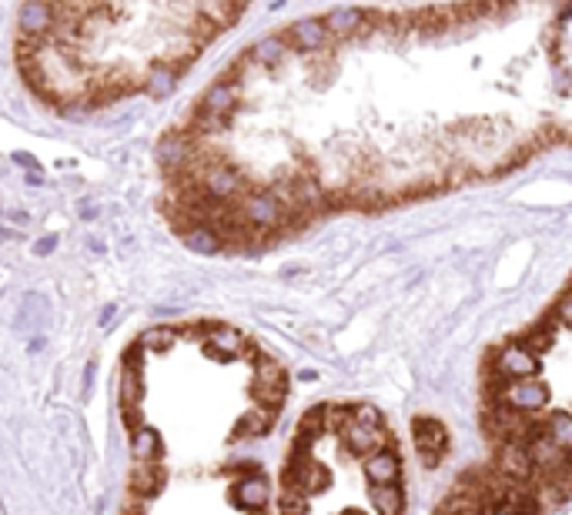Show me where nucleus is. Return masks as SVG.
I'll return each mask as SVG.
<instances>
[{"instance_id": "nucleus-1", "label": "nucleus", "mask_w": 572, "mask_h": 515, "mask_svg": "<svg viewBox=\"0 0 572 515\" xmlns=\"http://www.w3.org/2000/svg\"><path fill=\"white\" fill-rule=\"evenodd\" d=\"M198 185L201 191L211 201H218V204H231V201H238L241 195L248 191L241 171L231 168L228 161H204V168H201L198 174Z\"/></svg>"}, {"instance_id": "nucleus-2", "label": "nucleus", "mask_w": 572, "mask_h": 515, "mask_svg": "<svg viewBox=\"0 0 572 515\" xmlns=\"http://www.w3.org/2000/svg\"><path fill=\"white\" fill-rule=\"evenodd\" d=\"M241 208L238 218L245 225L252 228V231H271V228H281L285 225V208H281V201L275 198V191H245L241 195Z\"/></svg>"}, {"instance_id": "nucleus-3", "label": "nucleus", "mask_w": 572, "mask_h": 515, "mask_svg": "<svg viewBox=\"0 0 572 515\" xmlns=\"http://www.w3.org/2000/svg\"><path fill=\"white\" fill-rule=\"evenodd\" d=\"M288 392V378L275 358H258L254 365V378H252V395L258 402V409H271L278 411Z\"/></svg>"}, {"instance_id": "nucleus-4", "label": "nucleus", "mask_w": 572, "mask_h": 515, "mask_svg": "<svg viewBox=\"0 0 572 515\" xmlns=\"http://www.w3.org/2000/svg\"><path fill=\"white\" fill-rule=\"evenodd\" d=\"M535 371H539V358L533 352H526L522 345H509L495 355V378L502 385L529 382V378H535Z\"/></svg>"}, {"instance_id": "nucleus-5", "label": "nucleus", "mask_w": 572, "mask_h": 515, "mask_svg": "<svg viewBox=\"0 0 572 515\" xmlns=\"http://www.w3.org/2000/svg\"><path fill=\"white\" fill-rule=\"evenodd\" d=\"M546 402H549L546 385L535 382V378H529V382H509L499 388V405H506V409L512 411H522V415L546 409Z\"/></svg>"}, {"instance_id": "nucleus-6", "label": "nucleus", "mask_w": 572, "mask_h": 515, "mask_svg": "<svg viewBox=\"0 0 572 515\" xmlns=\"http://www.w3.org/2000/svg\"><path fill=\"white\" fill-rule=\"evenodd\" d=\"M328 37H348V34H365L372 30V11H355V7H335L321 17Z\"/></svg>"}, {"instance_id": "nucleus-7", "label": "nucleus", "mask_w": 572, "mask_h": 515, "mask_svg": "<svg viewBox=\"0 0 572 515\" xmlns=\"http://www.w3.org/2000/svg\"><path fill=\"white\" fill-rule=\"evenodd\" d=\"M191 158H195V137L178 134V131H168L158 141V161L171 174L185 171L187 164H191Z\"/></svg>"}, {"instance_id": "nucleus-8", "label": "nucleus", "mask_w": 572, "mask_h": 515, "mask_svg": "<svg viewBox=\"0 0 572 515\" xmlns=\"http://www.w3.org/2000/svg\"><path fill=\"white\" fill-rule=\"evenodd\" d=\"M338 432L345 436L348 452H355V455H372V452H382L388 442H392V432H388L385 425H382V428H361V425L345 422Z\"/></svg>"}, {"instance_id": "nucleus-9", "label": "nucleus", "mask_w": 572, "mask_h": 515, "mask_svg": "<svg viewBox=\"0 0 572 515\" xmlns=\"http://www.w3.org/2000/svg\"><path fill=\"white\" fill-rule=\"evenodd\" d=\"M238 97H241V84H238V80H225V78H221L218 84H211V87L204 91L198 111H204V114H218V118H231V111L238 107Z\"/></svg>"}, {"instance_id": "nucleus-10", "label": "nucleus", "mask_w": 572, "mask_h": 515, "mask_svg": "<svg viewBox=\"0 0 572 515\" xmlns=\"http://www.w3.org/2000/svg\"><path fill=\"white\" fill-rule=\"evenodd\" d=\"M137 355H141V348L128 355L124 361V371H120V385H118V395H120V405L124 411H134L141 402H145V375L137 369Z\"/></svg>"}, {"instance_id": "nucleus-11", "label": "nucleus", "mask_w": 572, "mask_h": 515, "mask_svg": "<svg viewBox=\"0 0 572 515\" xmlns=\"http://www.w3.org/2000/svg\"><path fill=\"white\" fill-rule=\"evenodd\" d=\"M285 44H292L294 51H321L328 44V30L319 17H308V21H298V24L288 27Z\"/></svg>"}, {"instance_id": "nucleus-12", "label": "nucleus", "mask_w": 572, "mask_h": 515, "mask_svg": "<svg viewBox=\"0 0 572 515\" xmlns=\"http://www.w3.org/2000/svg\"><path fill=\"white\" fill-rule=\"evenodd\" d=\"M365 476L372 486H395L402 476V462L399 455L392 449H382V452H372L365 455Z\"/></svg>"}, {"instance_id": "nucleus-13", "label": "nucleus", "mask_w": 572, "mask_h": 515, "mask_svg": "<svg viewBox=\"0 0 572 515\" xmlns=\"http://www.w3.org/2000/svg\"><path fill=\"white\" fill-rule=\"evenodd\" d=\"M17 24L24 30V37H47L57 24V17H54V7L47 4H24L21 7V17H17Z\"/></svg>"}, {"instance_id": "nucleus-14", "label": "nucleus", "mask_w": 572, "mask_h": 515, "mask_svg": "<svg viewBox=\"0 0 572 515\" xmlns=\"http://www.w3.org/2000/svg\"><path fill=\"white\" fill-rule=\"evenodd\" d=\"M499 476L509 482H533V462L522 445H502L499 452Z\"/></svg>"}, {"instance_id": "nucleus-15", "label": "nucleus", "mask_w": 572, "mask_h": 515, "mask_svg": "<svg viewBox=\"0 0 572 515\" xmlns=\"http://www.w3.org/2000/svg\"><path fill=\"white\" fill-rule=\"evenodd\" d=\"M231 499H235V505H241V509H265L268 499H271V489H268V482L261 476H245L235 482Z\"/></svg>"}, {"instance_id": "nucleus-16", "label": "nucleus", "mask_w": 572, "mask_h": 515, "mask_svg": "<svg viewBox=\"0 0 572 515\" xmlns=\"http://www.w3.org/2000/svg\"><path fill=\"white\" fill-rule=\"evenodd\" d=\"M208 352L214 358H245L248 345L235 328H225V325H211L208 328Z\"/></svg>"}, {"instance_id": "nucleus-17", "label": "nucleus", "mask_w": 572, "mask_h": 515, "mask_svg": "<svg viewBox=\"0 0 572 515\" xmlns=\"http://www.w3.org/2000/svg\"><path fill=\"white\" fill-rule=\"evenodd\" d=\"M415 445H419V455H442L449 438H445V428L435 419H415Z\"/></svg>"}, {"instance_id": "nucleus-18", "label": "nucleus", "mask_w": 572, "mask_h": 515, "mask_svg": "<svg viewBox=\"0 0 572 515\" xmlns=\"http://www.w3.org/2000/svg\"><path fill=\"white\" fill-rule=\"evenodd\" d=\"M131 489L137 495H158L164 489V469L158 462H134V472H131Z\"/></svg>"}, {"instance_id": "nucleus-19", "label": "nucleus", "mask_w": 572, "mask_h": 515, "mask_svg": "<svg viewBox=\"0 0 572 515\" xmlns=\"http://www.w3.org/2000/svg\"><path fill=\"white\" fill-rule=\"evenodd\" d=\"M174 84H178V71L174 67H168L164 61H154V64L147 67L145 74V91L151 94V97H168V94L174 91Z\"/></svg>"}, {"instance_id": "nucleus-20", "label": "nucleus", "mask_w": 572, "mask_h": 515, "mask_svg": "<svg viewBox=\"0 0 572 515\" xmlns=\"http://www.w3.org/2000/svg\"><path fill=\"white\" fill-rule=\"evenodd\" d=\"M369 503H372L375 515H402V509H405V495H402L399 486H372Z\"/></svg>"}, {"instance_id": "nucleus-21", "label": "nucleus", "mask_w": 572, "mask_h": 515, "mask_svg": "<svg viewBox=\"0 0 572 515\" xmlns=\"http://www.w3.org/2000/svg\"><path fill=\"white\" fill-rule=\"evenodd\" d=\"M131 455H134V462H158V455H161V436L158 432H154V428H147V425L134 428Z\"/></svg>"}, {"instance_id": "nucleus-22", "label": "nucleus", "mask_w": 572, "mask_h": 515, "mask_svg": "<svg viewBox=\"0 0 572 515\" xmlns=\"http://www.w3.org/2000/svg\"><path fill=\"white\" fill-rule=\"evenodd\" d=\"M275 415H278V411H271V409H252L248 415H241L235 438L268 436V432H271V425H275Z\"/></svg>"}, {"instance_id": "nucleus-23", "label": "nucleus", "mask_w": 572, "mask_h": 515, "mask_svg": "<svg viewBox=\"0 0 572 515\" xmlns=\"http://www.w3.org/2000/svg\"><path fill=\"white\" fill-rule=\"evenodd\" d=\"M539 428H543V436L556 445V449L569 452V436H572V422L566 411H552L546 422H539Z\"/></svg>"}, {"instance_id": "nucleus-24", "label": "nucleus", "mask_w": 572, "mask_h": 515, "mask_svg": "<svg viewBox=\"0 0 572 515\" xmlns=\"http://www.w3.org/2000/svg\"><path fill=\"white\" fill-rule=\"evenodd\" d=\"M285 51H288V44H285V37H278V34H271V37H261L258 44L252 47V61L254 64H281L285 61Z\"/></svg>"}, {"instance_id": "nucleus-25", "label": "nucleus", "mask_w": 572, "mask_h": 515, "mask_svg": "<svg viewBox=\"0 0 572 515\" xmlns=\"http://www.w3.org/2000/svg\"><path fill=\"white\" fill-rule=\"evenodd\" d=\"M181 238H185V245L191 252H198V254H214L221 248V238L204 225H191L187 231H181Z\"/></svg>"}, {"instance_id": "nucleus-26", "label": "nucleus", "mask_w": 572, "mask_h": 515, "mask_svg": "<svg viewBox=\"0 0 572 515\" xmlns=\"http://www.w3.org/2000/svg\"><path fill=\"white\" fill-rule=\"evenodd\" d=\"M174 328H168V325H154V328H147V331H141V338H137V348L141 352H168L174 345Z\"/></svg>"}, {"instance_id": "nucleus-27", "label": "nucleus", "mask_w": 572, "mask_h": 515, "mask_svg": "<svg viewBox=\"0 0 572 515\" xmlns=\"http://www.w3.org/2000/svg\"><path fill=\"white\" fill-rule=\"evenodd\" d=\"M348 422L361 425V428H382L385 419H382V411L375 409V405H352L348 409Z\"/></svg>"}, {"instance_id": "nucleus-28", "label": "nucleus", "mask_w": 572, "mask_h": 515, "mask_svg": "<svg viewBox=\"0 0 572 515\" xmlns=\"http://www.w3.org/2000/svg\"><path fill=\"white\" fill-rule=\"evenodd\" d=\"M231 118H218V114H204V111H195V134H221L228 128Z\"/></svg>"}, {"instance_id": "nucleus-29", "label": "nucleus", "mask_w": 572, "mask_h": 515, "mask_svg": "<svg viewBox=\"0 0 572 515\" xmlns=\"http://www.w3.org/2000/svg\"><path fill=\"white\" fill-rule=\"evenodd\" d=\"M281 515H308V499L302 492L294 489H285L281 492Z\"/></svg>"}, {"instance_id": "nucleus-30", "label": "nucleus", "mask_w": 572, "mask_h": 515, "mask_svg": "<svg viewBox=\"0 0 572 515\" xmlns=\"http://www.w3.org/2000/svg\"><path fill=\"white\" fill-rule=\"evenodd\" d=\"M11 161H17L21 168H37V161H34V154H27V151H13Z\"/></svg>"}, {"instance_id": "nucleus-31", "label": "nucleus", "mask_w": 572, "mask_h": 515, "mask_svg": "<svg viewBox=\"0 0 572 515\" xmlns=\"http://www.w3.org/2000/svg\"><path fill=\"white\" fill-rule=\"evenodd\" d=\"M54 245H57V238H51V235H47V238H40L37 254H51V252H54Z\"/></svg>"}, {"instance_id": "nucleus-32", "label": "nucleus", "mask_w": 572, "mask_h": 515, "mask_svg": "<svg viewBox=\"0 0 572 515\" xmlns=\"http://www.w3.org/2000/svg\"><path fill=\"white\" fill-rule=\"evenodd\" d=\"M111 315H114V304H107L104 315H101V325H111Z\"/></svg>"}, {"instance_id": "nucleus-33", "label": "nucleus", "mask_w": 572, "mask_h": 515, "mask_svg": "<svg viewBox=\"0 0 572 515\" xmlns=\"http://www.w3.org/2000/svg\"><path fill=\"white\" fill-rule=\"evenodd\" d=\"M493 515H516V512H509V509H499V512H493Z\"/></svg>"}, {"instance_id": "nucleus-34", "label": "nucleus", "mask_w": 572, "mask_h": 515, "mask_svg": "<svg viewBox=\"0 0 572 515\" xmlns=\"http://www.w3.org/2000/svg\"><path fill=\"white\" fill-rule=\"evenodd\" d=\"M342 515H359V512H355V509H345V512H342Z\"/></svg>"}]
</instances>
